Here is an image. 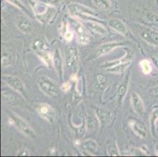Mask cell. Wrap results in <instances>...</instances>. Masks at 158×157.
Returning a JSON list of instances; mask_svg holds the SVG:
<instances>
[{
    "mask_svg": "<svg viewBox=\"0 0 158 157\" xmlns=\"http://www.w3.org/2000/svg\"><path fill=\"white\" fill-rule=\"evenodd\" d=\"M67 10L73 17H77L86 21H98V22L102 21L96 11L83 4L73 2L67 6Z\"/></svg>",
    "mask_w": 158,
    "mask_h": 157,
    "instance_id": "6da1fadb",
    "label": "cell"
},
{
    "mask_svg": "<svg viewBox=\"0 0 158 157\" xmlns=\"http://www.w3.org/2000/svg\"><path fill=\"white\" fill-rule=\"evenodd\" d=\"M29 4L32 9L35 17L40 22H46L55 14V9L54 6L47 5L40 0H29Z\"/></svg>",
    "mask_w": 158,
    "mask_h": 157,
    "instance_id": "7a4b0ae2",
    "label": "cell"
},
{
    "mask_svg": "<svg viewBox=\"0 0 158 157\" xmlns=\"http://www.w3.org/2000/svg\"><path fill=\"white\" fill-rule=\"evenodd\" d=\"M39 87L44 94L49 97H56L59 93V88L57 83L47 76H42L40 78Z\"/></svg>",
    "mask_w": 158,
    "mask_h": 157,
    "instance_id": "3957f363",
    "label": "cell"
},
{
    "mask_svg": "<svg viewBox=\"0 0 158 157\" xmlns=\"http://www.w3.org/2000/svg\"><path fill=\"white\" fill-rule=\"evenodd\" d=\"M125 45V43L123 42L120 41H113L109 42V43H103L102 45L98 46V48L93 52L92 55L90 56V59H94L100 57L102 56H105L106 54L111 53L113 50L115 49L119 48V47H122Z\"/></svg>",
    "mask_w": 158,
    "mask_h": 157,
    "instance_id": "277c9868",
    "label": "cell"
},
{
    "mask_svg": "<svg viewBox=\"0 0 158 157\" xmlns=\"http://www.w3.org/2000/svg\"><path fill=\"white\" fill-rule=\"evenodd\" d=\"M10 117L14 120V125L18 128L20 132H21L23 134H24L28 138H35V131L33 130V129L26 120H24L23 118L14 112L10 113Z\"/></svg>",
    "mask_w": 158,
    "mask_h": 157,
    "instance_id": "5b68a950",
    "label": "cell"
},
{
    "mask_svg": "<svg viewBox=\"0 0 158 157\" xmlns=\"http://www.w3.org/2000/svg\"><path fill=\"white\" fill-rule=\"evenodd\" d=\"M137 28L139 35L145 42L158 47V31L156 29L143 25L139 26Z\"/></svg>",
    "mask_w": 158,
    "mask_h": 157,
    "instance_id": "8992f818",
    "label": "cell"
},
{
    "mask_svg": "<svg viewBox=\"0 0 158 157\" xmlns=\"http://www.w3.org/2000/svg\"><path fill=\"white\" fill-rule=\"evenodd\" d=\"M74 32L77 34V42L80 45H86L89 43V37L84 26L77 19L72 18L69 23Z\"/></svg>",
    "mask_w": 158,
    "mask_h": 157,
    "instance_id": "52a82bcc",
    "label": "cell"
},
{
    "mask_svg": "<svg viewBox=\"0 0 158 157\" xmlns=\"http://www.w3.org/2000/svg\"><path fill=\"white\" fill-rule=\"evenodd\" d=\"M2 80L13 90L20 93L24 97H26L24 84L19 78L16 77L14 76H11V75H3V76H2Z\"/></svg>",
    "mask_w": 158,
    "mask_h": 157,
    "instance_id": "ba28073f",
    "label": "cell"
},
{
    "mask_svg": "<svg viewBox=\"0 0 158 157\" xmlns=\"http://www.w3.org/2000/svg\"><path fill=\"white\" fill-rule=\"evenodd\" d=\"M79 60V51L77 47L69 46L67 47L64 54V61L67 68L70 69L77 65Z\"/></svg>",
    "mask_w": 158,
    "mask_h": 157,
    "instance_id": "9c48e42d",
    "label": "cell"
},
{
    "mask_svg": "<svg viewBox=\"0 0 158 157\" xmlns=\"http://www.w3.org/2000/svg\"><path fill=\"white\" fill-rule=\"evenodd\" d=\"M38 114L41 118L47 120L49 123L54 122L55 119L56 113L54 109L48 104H41L36 109Z\"/></svg>",
    "mask_w": 158,
    "mask_h": 157,
    "instance_id": "30bf717a",
    "label": "cell"
},
{
    "mask_svg": "<svg viewBox=\"0 0 158 157\" xmlns=\"http://www.w3.org/2000/svg\"><path fill=\"white\" fill-rule=\"evenodd\" d=\"M17 28L24 34H29L33 31V24L27 16L20 15L15 20Z\"/></svg>",
    "mask_w": 158,
    "mask_h": 157,
    "instance_id": "8fae6325",
    "label": "cell"
},
{
    "mask_svg": "<svg viewBox=\"0 0 158 157\" xmlns=\"http://www.w3.org/2000/svg\"><path fill=\"white\" fill-rule=\"evenodd\" d=\"M108 24L112 29L116 31V32H118L119 34L123 35V36L127 37V38L131 37L130 32H129V30L127 29V27L120 20L116 19V18H112V19L109 20Z\"/></svg>",
    "mask_w": 158,
    "mask_h": 157,
    "instance_id": "7c38bea8",
    "label": "cell"
},
{
    "mask_svg": "<svg viewBox=\"0 0 158 157\" xmlns=\"http://www.w3.org/2000/svg\"><path fill=\"white\" fill-rule=\"evenodd\" d=\"M94 113H95L96 118L100 123L102 126H105L110 123L113 118V113L110 110L102 108H95L94 109Z\"/></svg>",
    "mask_w": 158,
    "mask_h": 157,
    "instance_id": "4fadbf2b",
    "label": "cell"
},
{
    "mask_svg": "<svg viewBox=\"0 0 158 157\" xmlns=\"http://www.w3.org/2000/svg\"><path fill=\"white\" fill-rule=\"evenodd\" d=\"M128 126L131 129L132 131L140 138L144 139V138H147L146 126L143 124V122H141L138 119H131L128 122Z\"/></svg>",
    "mask_w": 158,
    "mask_h": 157,
    "instance_id": "5bb4252c",
    "label": "cell"
},
{
    "mask_svg": "<svg viewBox=\"0 0 158 157\" xmlns=\"http://www.w3.org/2000/svg\"><path fill=\"white\" fill-rule=\"evenodd\" d=\"M131 104L133 110L139 116H143L145 112V105L141 97L137 93L134 92L131 95Z\"/></svg>",
    "mask_w": 158,
    "mask_h": 157,
    "instance_id": "9a60e30c",
    "label": "cell"
},
{
    "mask_svg": "<svg viewBox=\"0 0 158 157\" xmlns=\"http://www.w3.org/2000/svg\"><path fill=\"white\" fill-rule=\"evenodd\" d=\"M84 24L90 29V31H91L94 34L100 35H105L108 34V30L98 21H85Z\"/></svg>",
    "mask_w": 158,
    "mask_h": 157,
    "instance_id": "2e32d148",
    "label": "cell"
},
{
    "mask_svg": "<svg viewBox=\"0 0 158 157\" xmlns=\"http://www.w3.org/2000/svg\"><path fill=\"white\" fill-rule=\"evenodd\" d=\"M53 66L55 68L57 73V76H59L60 80H62L63 77V61L61 58V52L58 49H56L54 52V61Z\"/></svg>",
    "mask_w": 158,
    "mask_h": 157,
    "instance_id": "e0dca14e",
    "label": "cell"
},
{
    "mask_svg": "<svg viewBox=\"0 0 158 157\" xmlns=\"http://www.w3.org/2000/svg\"><path fill=\"white\" fill-rule=\"evenodd\" d=\"M149 126L152 135L158 131V106L153 108L149 116Z\"/></svg>",
    "mask_w": 158,
    "mask_h": 157,
    "instance_id": "ac0fdd59",
    "label": "cell"
},
{
    "mask_svg": "<svg viewBox=\"0 0 158 157\" xmlns=\"http://www.w3.org/2000/svg\"><path fill=\"white\" fill-rule=\"evenodd\" d=\"M128 83H129V76L126 78V80L120 84L117 90V99H118L119 105H121L123 103L124 97H126L128 90Z\"/></svg>",
    "mask_w": 158,
    "mask_h": 157,
    "instance_id": "d6986e66",
    "label": "cell"
},
{
    "mask_svg": "<svg viewBox=\"0 0 158 157\" xmlns=\"http://www.w3.org/2000/svg\"><path fill=\"white\" fill-rule=\"evenodd\" d=\"M131 64V61H127V62L120 63V64H115V65L108 67L106 68V71L110 73H115V74H120V73L123 72L127 69L129 65Z\"/></svg>",
    "mask_w": 158,
    "mask_h": 157,
    "instance_id": "ffe728a7",
    "label": "cell"
},
{
    "mask_svg": "<svg viewBox=\"0 0 158 157\" xmlns=\"http://www.w3.org/2000/svg\"><path fill=\"white\" fill-rule=\"evenodd\" d=\"M80 147L90 155H94L98 150V144L94 140L85 141L81 144Z\"/></svg>",
    "mask_w": 158,
    "mask_h": 157,
    "instance_id": "44dd1931",
    "label": "cell"
},
{
    "mask_svg": "<svg viewBox=\"0 0 158 157\" xmlns=\"http://www.w3.org/2000/svg\"><path fill=\"white\" fill-rule=\"evenodd\" d=\"M61 34L63 39L67 42L72 41V39H73L74 32L70 29V24L67 21H65V23H63L62 25H61Z\"/></svg>",
    "mask_w": 158,
    "mask_h": 157,
    "instance_id": "7402d4cb",
    "label": "cell"
},
{
    "mask_svg": "<svg viewBox=\"0 0 158 157\" xmlns=\"http://www.w3.org/2000/svg\"><path fill=\"white\" fill-rule=\"evenodd\" d=\"M32 47V48L34 49L35 53L49 50L48 43H47V41L43 38L38 39L35 40V41L34 42V43H33Z\"/></svg>",
    "mask_w": 158,
    "mask_h": 157,
    "instance_id": "603a6c76",
    "label": "cell"
},
{
    "mask_svg": "<svg viewBox=\"0 0 158 157\" xmlns=\"http://www.w3.org/2000/svg\"><path fill=\"white\" fill-rule=\"evenodd\" d=\"M141 69L143 71V74L149 75L153 71V66H152L151 62L148 59H143L139 62Z\"/></svg>",
    "mask_w": 158,
    "mask_h": 157,
    "instance_id": "cb8c5ba5",
    "label": "cell"
},
{
    "mask_svg": "<svg viewBox=\"0 0 158 157\" xmlns=\"http://www.w3.org/2000/svg\"><path fill=\"white\" fill-rule=\"evenodd\" d=\"M131 55L130 54L127 53L125 55L123 56L122 58L118 59V60H112V61H107L104 64L105 67L108 68V67H111V66L115 65V64H120V63H123V62H127V61H131Z\"/></svg>",
    "mask_w": 158,
    "mask_h": 157,
    "instance_id": "d4e9b609",
    "label": "cell"
},
{
    "mask_svg": "<svg viewBox=\"0 0 158 157\" xmlns=\"http://www.w3.org/2000/svg\"><path fill=\"white\" fill-rule=\"evenodd\" d=\"M93 2L96 7L103 10H108L109 9L111 8L110 0H93Z\"/></svg>",
    "mask_w": 158,
    "mask_h": 157,
    "instance_id": "484cf974",
    "label": "cell"
},
{
    "mask_svg": "<svg viewBox=\"0 0 158 157\" xmlns=\"http://www.w3.org/2000/svg\"><path fill=\"white\" fill-rule=\"evenodd\" d=\"M107 155H111V156H118V155H120V150H119V148L116 142H111L110 145H108Z\"/></svg>",
    "mask_w": 158,
    "mask_h": 157,
    "instance_id": "4316f807",
    "label": "cell"
},
{
    "mask_svg": "<svg viewBox=\"0 0 158 157\" xmlns=\"http://www.w3.org/2000/svg\"><path fill=\"white\" fill-rule=\"evenodd\" d=\"M5 1H6L7 2H9L10 4L13 5L14 6L17 7L18 9H19L20 10L23 11L25 14H29V12H28L27 6L21 2V0H5Z\"/></svg>",
    "mask_w": 158,
    "mask_h": 157,
    "instance_id": "83f0119b",
    "label": "cell"
},
{
    "mask_svg": "<svg viewBox=\"0 0 158 157\" xmlns=\"http://www.w3.org/2000/svg\"><path fill=\"white\" fill-rule=\"evenodd\" d=\"M146 21L149 24H153V25L157 26L158 27V15L155 13L153 12H148L146 13Z\"/></svg>",
    "mask_w": 158,
    "mask_h": 157,
    "instance_id": "f1b7e54d",
    "label": "cell"
},
{
    "mask_svg": "<svg viewBox=\"0 0 158 157\" xmlns=\"http://www.w3.org/2000/svg\"><path fill=\"white\" fill-rule=\"evenodd\" d=\"M2 100H3L4 101L7 102V103H10V102L14 101H16V99H17L15 95L13 94V93H9V92H6L5 90H3V91L2 92Z\"/></svg>",
    "mask_w": 158,
    "mask_h": 157,
    "instance_id": "f546056e",
    "label": "cell"
},
{
    "mask_svg": "<svg viewBox=\"0 0 158 157\" xmlns=\"http://www.w3.org/2000/svg\"><path fill=\"white\" fill-rule=\"evenodd\" d=\"M124 155H146V152L141 150L140 149H137V148H133V149H129L128 151L124 152Z\"/></svg>",
    "mask_w": 158,
    "mask_h": 157,
    "instance_id": "4dcf8cb0",
    "label": "cell"
},
{
    "mask_svg": "<svg viewBox=\"0 0 158 157\" xmlns=\"http://www.w3.org/2000/svg\"><path fill=\"white\" fill-rule=\"evenodd\" d=\"M12 62V57L10 54H6V53H3L2 56V60H1V63H2V65L3 67H6V66L10 65Z\"/></svg>",
    "mask_w": 158,
    "mask_h": 157,
    "instance_id": "1f68e13d",
    "label": "cell"
},
{
    "mask_svg": "<svg viewBox=\"0 0 158 157\" xmlns=\"http://www.w3.org/2000/svg\"><path fill=\"white\" fill-rule=\"evenodd\" d=\"M41 2L47 4V5L51 6H57L62 3L64 0H40Z\"/></svg>",
    "mask_w": 158,
    "mask_h": 157,
    "instance_id": "d6a6232c",
    "label": "cell"
},
{
    "mask_svg": "<svg viewBox=\"0 0 158 157\" xmlns=\"http://www.w3.org/2000/svg\"><path fill=\"white\" fill-rule=\"evenodd\" d=\"M71 88H72L71 83H70L69 82H65V83H62V85H61V87H60V90H61V91L67 93V92H69L70 90H71Z\"/></svg>",
    "mask_w": 158,
    "mask_h": 157,
    "instance_id": "836d02e7",
    "label": "cell"
},
{
    "mask_svg": "<svg viewBox=\"0 0 158 157\" xmlns=\"http://www.w3.org/2000/svg\"><path fill=\"white\" fill-rule=\"evenodd\" d=\"M149 96L153 98H158V86H154L149 91Z\"/></svg>",
    "mask_w": 158,
    "mask_h": 157,
    "instance_id": "e575fe53",
    "label": "cell"
},
{
    "mask_svg": "<svg viewBox=\"0 0 158 157\" xmlns=\"http://www.w3.org/2000/svg\"><path fill=\"white\" fill-rule=\"evenodd\" d=\"M106 77L102 75H98L97 76V82L99 85H103L106 83Z\"/></svg>",
    "mask_w": 158,
    "mask_h": 157,
    "instance_id": "d590c367",
    "label": "cell"
},
{
    "mask_svg": "<svg viewBox=\"0 0 158 157\" xmlns=\"http://www.w3.org/2000/svg\"><path fill=\"white\" fill-rule=\"evenodd\" d=\"M29 155V152H28V150H26V149H21V151H19V152H18V155Z\"/></svg>",
    "mask_w": 158,
    "mask_h": 157,
    "instance_id": "8d00e7d4",
    "label": "cell"
},
{
    "mask_svg": "<svg viewBox=\"0 0 158 157\" xmlns=\"http://www.w3.org/2000/svg\"><path fill=\"white\" fill-rule=\"evenodd\" d=\"M152 60H153V62L154 64V65L156 66V68L158 69V55H155L152 57Z\"/></svg>",
    "mask_w": 158,
    "mask_h": 157,
    "instance_id": "74e56055",
    "label": "cell"
},
{
    "mask_svg": "<svg viewBox=\"0 0 158 157\" xmlns=\"http://www.w3.org/2000/svg\"><path fill=\"white\" fill-rule=\"evenodd\" d=\"M154 152H155V154H156V155H157L158 156V144H156V145H155Z\"/></svg>",
    "mask_w": 158,
    "mask_h": 157,
    "instance_id": "f35d334b",
    "label": "cell"
},
{
    "mask_svg": "<svg viewBox=\"0 0 158 157\" xmlns=\"http://www.w3.org/2000/svg\"><path fill=\"white\" fill-rule=\"evenodd\" d=\"M155 1H156V3L158 5V0H155Z\"/></svg>",
    "mask_w": 158,
    "mask_h": 157,
    "instance_id": "ab89813d",
    "label": "cell"
}]
</instances>
